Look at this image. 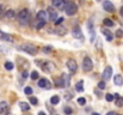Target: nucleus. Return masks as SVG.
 Returning a JSON list of instances; mask_svg holds the SVG:
<instances>
[{"mask_svg":"<svg viewBox=\"0 0 123 115\" xmlns=\"http://www.w3.org/2000/svg\"><path fill=\"white\" fill-rule=\"evenodd\" d=\"M65 11H66V13L68 16H73V14H75L78 12V5L75 2H73V1H68L66 4V6H65Z\"/></svg>","mask_w":123,"mask_h":115,"instance_id":"nucleus-1","label":"nucleus"},{"mask_svg":"<svg viewBox=\"0 0 123 115\" xmlns=\"http://www.w3.org/2000/svg\"><path fill=\"white\" fill-rule=\"evenodd\" d=\"M29 20V10L26 8H23L19 13H18V22L22 24V25H25Z\"/></svg>","mask_w":123,"mask_h":115,"instance_id":"nucleus-2","label":"nucleus"},{"mask_svg":"<svg viewBox=\"0 0 123 115\" xmlns=\"http://www.w3.org/2000/svg\"><path fill=\"white\" fill-rule=\"evenodd\" d=\"M19 49H20V50H24V52H26V53H29V54H31V55H35V54L37 53L36 47H34L32 44H23V46L19 47Z\"/></svg>","mask_w":123,"mask_h":115,"instance_id":"nucleus-3","label":"nucleus"},{"mask_svg":"<svg viewBox=\"0 0 123 115\" xmlns=\"http://www.w3.org/2000/svg\"><path fill=\"white\" fill-rule=\"evenodd\" d=\"M66 66H67V68H68V71H69L71 73H75L77 70H78V64H77V61H75L74 59H69V60H67Z\"/></svg>","mask_w":123,"mask_h":115,"instance_id":"nucleus-4","label":"nucleus"},{"mask_svg":"<svg viewBox=\"0 0 123 115\" xmlns=\"http://www.w3.org/2000/svg\"><path fill=\"white\" fill-rule=\"evenodd\" d=\"M92 68H93V62H92V60H91L90 58H85L84 61H82V70H84L85 72H90V71H92Z\"/></svg>","mask_w":123,"mask_h":115,"instance_id":"nucleus-5","label":"nucleus"},{"mask_svg":"<svg viewBox=\"0 0 123 115\" xmlns=\"http://www.w3.org/2000/svg\"><path fill=\"white\" fill-rule=\"evenodd\" d=\"M72 35H73V37L77 38V40H84V35H82V33L79 27H74V28H73Z\"/></svg>","mask_w":123,"mask_h":115,"instance_id":"nucleus-6","label":"nucleus"},{"mask_svg":"<svg viewBox=\"0 0 123 115\" xmlns=\"http://www.w3.org/2000/svg\"><path fill=\"white\" fill-rule=\"evenodd\" d=\"M38 86L42 88V89H47V90H49V89H51V84L49 83V80L48 79H45V78H42L38 80Z\"/></svg>","mask_w":123,"mask_h":115,"instance_id":"nucleus-7","label":"nucleus"},{"mask_svg":"<svg viewBox=\"0 0 123 115\" xmlns=\"http://www.w3.org/2000/svg\"><path fill=\"white\" fill-rule=\"evenodd\" d=\"M103 7H104V10H105L106 12H114V11H115V6H114V4H112L111 1H109V0H104V2H103Z\"/></svg>","mask_w":123,"mask_h":115,"instance_id":"nucleus-8","label":"nucleus"},{"mask_svg":"<svg viewBox=\"0 0 123 115\" xmlns=\"http://www.w3.org/2000/svg\"><path fill=\"white\" fill-rule=\"evenodd\" d=\"M111 76H112V67H111V66H106L105 70H104V72H103L104 80H109V79L111 78Z\"/></svg>","mask_w":123,"mask_h":115,"instance_id":"nucleus-9","label":"nucleus"},{"mask_svg":"<svg viewBox=\"0 0 123 115\" xmlns=\"http://www.w3.org/2000/svg\"><path fill=\"white\" fill-rule=\"evenodd\" d=\"M47 12H48V14H49V19L53 20V22H55L56 18H57V12H56L53 7H48Z\"/></svg>","mask_w":123,"mask_h":115,"instance_id":"nucleus-10","label":"nucleus"},{"mask_svg":"<svg viewBox=\"0 0 123 115\" xmlns=\"http://www.w3.org/2000/svg\"><path fill=\"white\" fill-rule=\"evenodd\" d=\"M0 40L1 41H6V42H13V38H12V36L10 34H6V33L1 31V30H0Z\"/></svg>","mask_w":123,"mask_h":115,"instance_id":"nucleus-11","label":"nucleus"},{"mask_svg":"<svg viewBox=\"0 0 123 115\" xmlns=\"http://www.w3.org/2000/svg\"><path fill=\"white\" fill-rule=\"evenodd\" d=\"M102 34L105 36V38L108 40V41H112L114 40V35H112V33L109 30V29H102Z\"/></svg>","mask_w":123,"mask_h":115,"instance_id":"nucleus-12","label":"nucleus"},{"mask_svg":"<svg viewBox=\"0 0 123 115\" xmlns=\"http://www.w3.org/2000/svg\"><path fill=\"white\" fill-rule=\"evenodd\" d=\"M53 67H54V65L51 62H44V64H42V70L44 72H47V73H50L51 70H53Z\"/></svg>","mask_w":123,"mask_h":115,"instance_id":"nucleus-13","label":"nucleus"},{"mask_svg":"<svg viewBox=\"0 0 123 115\" xmlns=\"http://www.w3.org/2000/svg\"><path fill=\"white\" fill-rule=\"evenodd\" d=\"M7 110H8V103L5 101L0 102V114H6Z\"/></svg>","mask_w":123,"mask_h":115,"instance_id":"nucleus-14","label":"nucleus"},{"mask_svg":"<svg viewBox=\"0 0 123 115\" xmlns=\"http://www.w3.org/2000/svg\"><path fill=\"white\" fill-rule=\"evenodd\" d=\"M4 16L6 18H8V19H14L16 18V12H14V10H7Z\"/></svg>","mask_w":123,"mask_h":115,"instance_id":"nucleus-15","label":"nucleus"},{"mask_svg":"<svg viewBox=\"0 0 123 115\" xmlns=\"http://www.w3.org/2000/svg\"><path fill=\"white\" fill-rule=\"evenodd\" d=\"M114 83L116 84V85H118V86H122L123 85V78L121 74H116V76L114 77Z\"/></svg>","mask_w":123,"mask_h":115,"instance_id":"nucleus-16","label":"nucleus"},{"mask_svg":"<svg viewBox=\"0 0 123 115\" xmlns=\"http://www.w3.org/2000/svg\"><path fill=\"white\" fill-rule=\"evenodd\" d=\"M36 18H37V20H45L47 19V12L45 11H38L37 14H36Z\"/></svg>","mask_w":123,"mask_h":115,"instance_id":"nucleus-17","label":"nucleus"},{"mask_svg":"<svg viewBox=\"0 0 123 115\" xmlns=\"http://www.w3.org/2000/svg\"><path fill=\"white\" fill-rule=\"evenodd\" d=\"M114 96L116 98V106L117 107H123V97H121L118 94H115Z\"/></svg>","mask_w":123,"mask_h":115,"instance_id":"nucleus-18","label":"nucleus"},{"mask_svg":"<svg viewBox=\"0 0 123 115\" xmlns=\"http://www.w3.org/2000/svg\"><path fill=\"white\" fill-rule=\"evenodd\" d=\"M55 31H56V34H57V35H60V36H62V35H66V34H67V29H66L65 27H60V28H57Z\"/></svg>","mask_w":123,"mask_h":115,"instance_id":"nucleus-19","label":"nucleus"},{"mask_svg":"<svg viewBox=\"0 0 123 115\" xmlns=\"http://www.w3.org/2000/svg\"><path fill=\"white\" fill-rule=\"evenodd\" d=\"M75 90L78 92H82L84 91V81L82 80H79L77 84H75Z\"/></svg>","mask_w":123,"mask_h":115,"instance_id":"nucleus-20","label":"nucleus"},{"mask_svg":"<svg viewBox=\"0 0 123 115\" xmlns=\"http://www.w3.org/2000/svg\"><path fill=\"white\" fill-rule=\"evenodd\" d=\"M54 83H55V85H56L57 88H65V84H63V80H62L61 77H60V78H56V79L54 80Z\"/></svg>","mask_w":123,"mask_h":115,"instance_id":"nucleus-21","label":"nucleus"},{"mask_svg":"<svg viewBox=\"0 0 123 115\" xmlns=\"http://www.w3.org/2000/svg\"><path fill=\"white\" fill-rule=\"evenodd\" d=\"M19 106H20V109H22L23 112H28V110L30 109V106H29V103H26V102H20Z\"/></svg>","mask_w":123,"mask_h":115,"instance_id":"nucleus-22","label":"nucleus"},{"mask_svg":"<svg viewBox=\"0 0 123 115\" xmlns=\"http://www.w3.org/2000/svg\"><path fill=\"white\" fill-rule=\"evenodd\" d=\"M51 4H53L54 7H63L62 0H51Z\"/></svg>","mask_w":123,"mask_h":115,"instance_id":"nucleus-23","label":"nucleus"},{"mask_svg":"<svg viewBox=\"0 0 123 115\" xmlns=\"http://www.w3.org/2000/svg\"><path fill=\"white\" fill-rule=\"evenodd\" d=\"M61 78H62V80H63V84H65V88H67L68 85H69V76H67V74H62L61 76Z\"/></svg>","mask_w":123,"mask_h":115,"instance_id":"nucleus-24","label":"nucleus"},{"mask_svg":"<svg viewBox=\"0 0 123 115\" xmlns=\"http://www.w3.org/2000/svg\"><path fill=\"white\" fill-rule=\"evenodd\" d=\"M60 102V97L57 96V95H55V96H53L51 98H50V103L51 104H57Z\"/></svg>","mask_w":123,"mask_h":115,"instance_id":"nucleus-25","label":"nucleus"},{"mask_svg":"<svg viewBox=\"0 0 123 115\" xmlns=\"http://www.w3.org/2000/svg\"><path fill=\"white\" fill-rule=\"evenodd\" d=\"M103 23H104V25H105V27H110V28H111V27H114V22H112L111 19H109V18H105Z\"/></svg>","mask_w":123,"mask_h":115,"instance_id":"nucleus-26","label":"nucleus"},{"mask_svg":"<svg viewBox=\"0 0 123 115\" xmlns=\"http://www.w3.org/2000/svg\"><path fill=\"white\" fill-rule=\"evenodd\" d=\"M114 98H115V96H114L112 94H106V95H105V100H106L108 102H112Z\"/></svg>","mask_w":123,"mask_h":115,"instance_id":"nucleus-27","label":"nucleus"},{"mask_svg":"<svg viewBox=\"0 0 123 115\" xmlns=\"http://www.w3.org/2000/svg\"><path fill=\"white\" fill-rule=\"evenodd\" d=\"M5 68H6L7 71H11V70L13 68V64H12V62H10V61L5 62Z\"/></svg>","mask_w":123,"mask_h":115,"instance_id":"nucleus-28","label":"nucleus"},{"mask_svg":"<svg viewBox=\"0 0 123 115\" xmlns=\"http://www.w3.org/2000/svg\"><path fill=\"white\" fill-rule=\"evenodd\" d=\"M44 25H45V20H38V24L36 25V29L40 30V29H42Z\"/></svg>","mask_w":123,"mask_h":115,"instance_id":"nucleus-29","label":"nucleus"},{"mask_svg":"<svg viewBox=\"0 0 123 115\" xmlns=\"http://www.w3.org/2000/svg\"><path fill=\"white\" fill-rule=\"evenodd\" d=\"M24 92H25L26 95H29V96H31V95H32V89H31L30 86H26V88L24 89Z\"/></svg>","mask_w":123,"mask_h":115,"instance_id":"nucleus-30","label":"nucleus"},{"mask_svg":"<svg viewBox=\"0 0 123 115\" xmlns=\"http://www.w3.org/2000/svg\"><path fill=\"white\" fill-rule=\"evenodd\" d=\"M38 72L37 71H34V72H31V79L32 80H36V79H38Z\"/></svg>","mask_w":123,"mask_h":115,"instance_id":"nucleus-31","label":"nucleus"},{"mask_svg":"<svg viewBox=\"0 0 123 115\" xmlns=\"http://www.w3.org/2000/svg\"><path fill=\"white\" fill-rule=\"evenodd\" d=\"M5 12H6V10H5V6L1 4V5H0V17H4Z\"/></svg>","mask_w":123,"mask_h":115,"instance_id":"nucleus-32","label":"nucleus"},{"mask_svg":"<svg viewBox=\"0 0 123 115\" xmlns=\"http://www.w3.org/2000/svg\"><path fill=\"white\" fill-rule=\"evenodd\" d=\"M78 103H79L80 106H85V104H86V100H85L84 97H79V98H78Z\"/></svg>","mask_w":123,"mask_h":115,"instance_id":"nucleus-33","label":"nucleus"},{"mask_svg":"<svg viewBox=\"0 0 123 115\" xmlns=\"http://www.w3.org/2000/svg\"><path fill=\"white\" fill-rule=\"evenodd\" d=\"M30 103H31V104H37V103H38V100H37L36 97L30 96Z\"/></svg>","mask_w":123,"mask_h":115,"instance_id":"nucleus-34","label":"nucleus"},{"mask_svg":"<svg viewBox=\"0 0 123 115\" xmlns=\"http://www.w3.org/2000/svg\"><path fill=\"white\" fill-rule=\"evenodd\" d=\"M98 88H99L100 90H104V89H105V81H99V83H98Z\"/></svg>","mask_w":123,"mask_h":115,"instance_id":"nucleus-35","label":"nucleus"},{"mask_svg":"<svg viewBox=\"0 0 123 115\" xmlns=\"http://www.w3.org/2000/svg\"><path fill=\"white\" fill-rule=\"evenodd\" d=\"M116 36H117V37H123V30L122 29H118V30L116 31Z\"/></svg>","mask_w":123,"mask_h":115,"instance_id":"nucleus-36","label":"nucleus"},{"mask_svg":"<svg viewBox=\"0 0 123 115\" xmlns=\"http://www.w3.org/2000/svg\"><path fill=\"white\" fill-rule=\"evenodd\" d=\"M43 52H44V53H50V52H51V47H49V46L44 47V48H43Z\"/></svg>","mask_w":123,"mask_h":115,"instance_id":"nucleus-37","label":"nucleus"},{"mask_svg":"<svg viewBox=\"0 0 123 115\" xmlns=\"http://www.w3.org/2000/svg\"><path fill=\"white\" fill-rule=\"evenodd\" d=\"M65 113L67 115H71L72 114V109H71L69 107H66V108H65Z\"/></svg>","mask_w":123,"mask_h":115,"instance_id":"nucleus-38","label":"nucleus"},{"mask_svg":"<svg viewBox=\"0 0 123 115\" xmlns=\"http://www.w3.org/2000/svg\"><path fill=\"white\" fill-rule=\"evenodd\" d=\"M62 22H63V18H62V17H61V18H56V20H55V24H56V25H59V24H61Z\"/></svg>","mask_w":123,"mask_h":115,"instance_id":"nucleus-39","label":"nucleus"},{"mask_svg":"<svg viewBox=\"0 0 123 115\" xmlns=\"http://www.w3.org/2000/svg\"><path fill=\"white\" fill-rule=\"evenodd\" d=\"M22 77H23V79H26V78H28V72L24 71V72L22 73Z\"/></svg>","mask_w":123,"mask_h":115,"instance_id":"nucleus-40","label":"nucleus"},{"mask_svg":"<svg viewBox=\"0 0 123 115\" xmlns=\"http://www.w3.org/2000/svg\"><path fill=\"white\" fill-rule=\"evenodd\" d=\"M66 98H67V100H71V95H69V94H66Z\"/></svg>","mask_w":123,"mask_h":115,"instance_id":"nucleus-41","label":"nucleus"},{"mask_svg":"<svg viewBox=\"0 0 123 115\" xmlns=\"http://www.w3.org/2000/svg\"><path fill=\"white\" fill-rule=\"evenodd\" d=\"M38 115H47V114H45L44 112H40V113H38Z\"/></svg>","mask_w":123,"mask_h":115,"instance_id":"nucleus-42","label":"nucleus"},{"mask_svg":"<svg viewBox=\"0 0 123 115\" xmlns=\"http://www.w3.org/2000/svg\"><path fill=\"white\" fill-rule=\"evenodd\" d=\"M121 14H122V17H123V6L121 7Z\"/></svg>","mask_w":123,"mask_h":115,"instance_id":"nucleus-43","label":"nucleus"},{"mask_svg":"<svg viewBox=\"0 0 123 115\" xmlns=\"http://www.w3.org/2000/svg\"><path fill=\"white\" fill-rule=\"evenodd\" d=\"M91 115H100V114H98V113H92Z\"/></svg>","mask_w":123,"mask_h":115,"instance_id":"nucleus-44","label":"nucleus"}]
</instances>
